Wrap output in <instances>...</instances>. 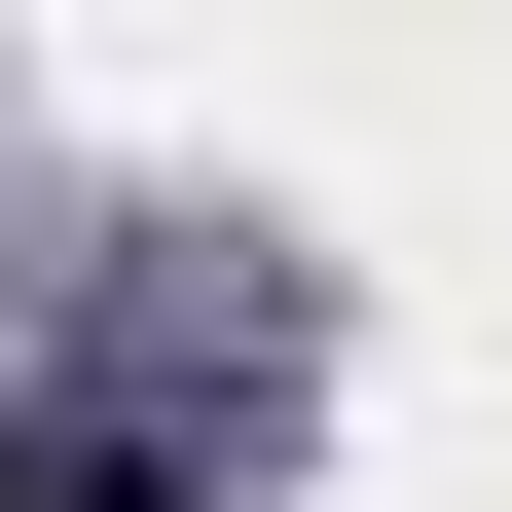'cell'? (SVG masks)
I'll list each match as a JSON object with an SVG mask.
<instances>
[{"label": "cell", "mask_w": 512, "mask_h": 512, "mask_svg": "<svg viewBox=\"0 0 512 512\" xmlns=\"http://www.w3.org/2000/svg\"><path fill=\"white\" fill-rule=\"evenodd\" d=\"M37 512H147V476H37Z\"/></svg>", "instance_id": "1"}]
</instances>
